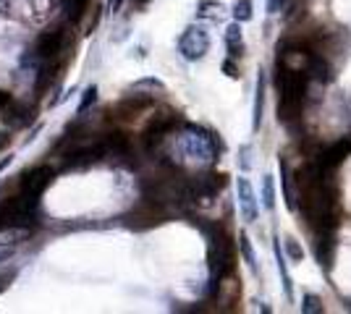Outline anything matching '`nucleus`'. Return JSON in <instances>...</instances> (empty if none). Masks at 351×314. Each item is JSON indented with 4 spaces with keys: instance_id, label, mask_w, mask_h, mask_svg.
<instances>
[{
    "instance_id": "1",
    "label": "nucleus",
    "mask_w": 351,
    "mask_h": 314,
    "mask_svg": "<svg viewBox=\"0 0 351 314\" xmlns=\"http://www.w3.org/2000/svg\"><path fill=\"white\" fill-rule=\"evenodd\" d=\"M304 94H307V74L302 68L278 63V118H296L302 113Z\"/></svg>"
},
{
    "instance_id": "2",
    "label": "nucleus",
    "mask_w": 351,
    "mask_h": 314,
    "mask_svg": "<svg viewBox=\"0 0 351 314\" xmlns=\"http://www.w3.org/2000/svg\"><path fill=\"white\" fill-rule=\"evenodd\" d=\"M207 259H210V278H213V285H220L236 267V246L234 239L226 228L220 225H213V231L207 233Z\"/></svg>"
},
{
    "instance_id": "3",
    "label": "nucleus",
    "mask_w": 351,
    "mask_h": 314,
    "mask_svg": "<svg viewBox=\"0 0 351 314\" xmlns=\"http://www.w3.org/2000/svg\"><path fill=\"white\" fill-rule=\"evenodd\" d=\"M184 152H186V157H191V160H197V163L202 165H213L218 160L215 139L207 131H202V129H194V126H189L186 134H184Z\"/></svg>"
},
{
    "instance_id": "4",
    "label": "nucleus",
    "mask_w": 351,
    "mask_h": 314,
    "mask_svg": "<svg viewBox=\"0 0 351 314\" xmlns=\"http://www.w3.org/2000/svg\"><path fill=\"white\" fill-rule=\"evenodd\" d=\"M53 176H56V173H53L50 165H34L29 170H24V173L19 176V194L40 202V196L45 194V189L53 183Z\"/></svg>"
},
{
    "instance_id": "5",
    "label": "nucleus",
    "mask_w": 351,
    "mask_h": 314,
    "mask_svg": "<svg viewBox=\"0 0 351 314\" xmlns=\"http://www.w3.org/2000/svg\"><path fill=\"white\" fill-rule=\"evenodd\" d=\"M207 50H210V37H207V31L202 27H189L178 40V53L186 60L205 58Z\"/></svg>"
},
{
    "instance_id": "6",
    "label": "nucleus",
    "mask_w": 351,
    "mask_h": 314,
    "mask_svg": "<svg viewBox=\"0 0 351 314\" xmlns=\"http://www.w3.org/2000/svg\"><path fill=\"white\" fill-rule=\"evenodd\" d=\"M63 40H66V31L60 29V27H53V29H45L37 34V40H34V53H37V58L43 60H56L60 55V50H63Z\"/></svg>"
},
{
    "instance_id": "7",
    "label": "nucleus",
    "mask_w": 351,
    "mask_h": 314,
    "mask_svg": "<svg viewBox=\"0 0 351 314\" xmlns=\"http://www.w3.org/2000/svg\"><path fill=\"white\" fill-rule=\"evenodd\" d=\"M165 220V209H162L160 202H155V199H149V202H142L136 209L129 212V218H126V223L132 225V228H152V225H158Z\"/></svg>"
},
{
    "instance_id": "8",
    "label": "nucleus",
    "mask_w": 351,
    "mask_h": 314,
    "mask_svg": "<svg viewBox=\"0 0 351 314\" xmlns=\"http://www.w3.org/2000/svg\"><path fill=\"white\" fill-rule=\"evenodd\" d=\"M176 126H178V116H176L173 110H162L158 116H152V120L147 123L145 142L147 144H158V142H162L165 136L173 131Z\"/></svg>"
},
{
    "instance_id": "9",
    "label": "nucleus",
    "mask_w": 351,
    "mask_h": 314,
    "mask_svg": "<svg viewBox=\"0 0 351 314\" xmlns=\"http://www.w3.org/2000/svg\"><path fill=\"white\" fill-rule=\"evenodd\" d=\"M349 155H351V136H343V139H338L333 144H328L315 163H320L325 170H336L338 165L343 163Z\"/></svg>"
},
{
    "instance_id": "10",
    "label": "nucleus",
    "mask_w": 351,
    "mask_h": 314,
    "mask_svg": "<svg viewBox=\"0 0 351 314\" xmlns=\"http://www.w3.org/2000/svg\"><path fill=\"white\" fill-rule=\"evenodd\" d=\"M236 194H239L241 218H244L247 223H254V220H257V194H254V189H252L249 179L239 176V181H236Z\"/></svg>"
},
{
    "instance_id": "11",
    "label": "nucleus",
    "mask_w": 351,
    "mask_h": 314,
    "mask_svg": "<svg viewBox=\"0 0 351 314\" xmlns=\"http://www.w3.org/2000/svg\"><path fill=\"white\" fill-rule=\"evenodd\" d=\"M263 107H265V74L260 71V76H257V90H254V110H252V129L254 131H260Z\"/></svg>"
},
{
    "instance_id": "12",
    "label": "nucleus",
    "mask_w": 351,
    "mask_h": 314,
    "mask_svg": "<svg viewBox=\"0 0 351 314\" xmlns=\"http://www.w3.org/2000/svg\"><path fill=\"white\" fill-rule=\"evenodd\" d=\"M226 45L231 50V58H236V55L241 53V47H244V34H241L239 21H234V24L226 29Z\"/></svg>"
},
{
    "instance_id": "13",
    "label": "nucleus",
    "mask_w": 351,
    "mask_h": 314,
    "mask_svg": "<svg viewBox=\"0 0 351 314\" xmlns=\"http://www.w3.org/2000/svg\"><path fill=\"white\" fill-rule=\"evenodd\" d=\"M276 259H278V272H280V280H283V291H286V299H293V280L289 275V267H286V259L280 254V249L276 246Z\"/></svg>"
},
{
    "instance_id": "14",
    "label": "nucleus",
    "mask_w": 351,
    "mask_h": 314,
    "mask_svg": "<svg viewBox=\"0 0 351 314\" xmlns=\"http://www.w3.org/2000/svg\"><path fill=\"white\" fill-rule=\"evenodd\" d=\"M280 181H283V196H286V207L296 209V199H293V192H291V173H289V165L280 163Z\"/></svg>"
},
{
    "instance_id": "15",
    "label": "nucleus",
    "mask_w": 351,
    "mask_h": 314,
    "mask_svg": "<svg viewBox=\"0 0 351 314\" xmlns=\"http://www.w3.org/2000/svg\"><path fill=\"white\" fill-rule=\"evenodd\" d=\"M223 14H226V5L218 0H202L199 3V16H205V18H220Z\"/></svg>"
},
{
    "instance_id": "16",
    "label": "nucleus",
    "mask_w": 351,
    "mask_h": 314,
    "mask_svg": "<svg viewBox=\"0 0 351 314\" xmlns=\"http://www.w3.org/2000/svg\"><path fill=\"white\" fill-rule=\"evenodd\" d=\"M263 205L267 209L276 207V181H273V176L263 179Z\"/></svg>"
},
{
    "instance_id": "17",
    "label": "nucleus",
    "mask_w": 351,
    "mask_h": 314,
    "mask_svg": "<svg viewBox=\"0 0 351 314\" xmlns=\"http://www.w3.org/2000/svg\"><path fill=\"white\" fill-rule=\"evenodd\" d=\"M60 3H63V8H66L69 18H71V21H79L82 14H84V8H87L89 0H60Z\"/></svg>"
},
{
    "instance_id": "18",
    "label": "nucleus",
    "mask_w": 351,
    "mask_h": 314,
    "mask_svg": "<svg viewBox=\"0 0 351 314\" xmlns=\"http://www.w3.org/2000/svg\"><path fill=\"white\" fill-rule=\"evenodd\" d=\"M239 246H241V254H244V259H247L249 270L257 275V257H254V252H252V244H249L247 233H241V236H239Z\"/></svg>"
},
{
    "instance_id": "19",
    "label": "nucleus",
    "mask_w": 351,
    "mask_h": 314,
    "mask_svg": "<svg viewBox=\"0 0 351 314\" xmlns=\"http://www.w3.org/2000/svg\"><path fill=\"white\" fill-rule=\"evenodd\" d=\"M252 18V0H236L234 3V21L244 24Z\"/></svg>"
},
{
    "instance_id": "20",
    "label": "nucleus",
    "mask_w": 351,
    "mask_h": 314,
    "mask_svg": "<svg viewBox=\"0 0 351 314\" xmlns=\"http://www.w3.org/2000/svg\"><path fill=\"white\" fill-rule=\"evenodd\" d=\"M302 312H307V314L322 312L320 299H317V296H312V293H307V296H304V304H302Z\"/></svg>"
},
{
    "instance_id": "21",
    "label": "nucleus",
    "mask_w": 351,
    "mask_h": 314,
    "mask_svg": "<svg viewBox=\"0 0 351 314\" xmlns=\"http://www.w3.org/2000/svg\"><path fill=\"white\" fill-rule=\"evenodd\" d=\"M286 252H289V254H291V259H296V262L304 257V252L299 249V244H296L293 239H286Z\"/></svg>"
},
{
    "instance_id": "22",
    "label": "nucleus",
    "mask_w": 351,
    "mask_h": 314,
    "mask_svg": "<svg viewBox=\"0 0 351 314\" xmlns=\"http://www.w3.org/2000/svg\"><path fill=\"white\" fill-rule=\"evenodd\" d=\"M14 103V94L11 92H5V90H0V116L8 110V105Z\"/></svg>"
},
{
    "instance_id": "23",
    "label": "nucleus",
    "mask_w": 351,
    "mask_h": 314,
    "mask_svg": "<svg viewBox=\"0 0 351 314\" xmlns=\"http://www.w3.org/2000/svg\"><path fill=\"white\" fill-rule=\"evenodd\" d=\"M95 100H97V90H95V87H89V90H87V97H84V100H82V110H84V107H87V105H92V103H95Z\"/></svg>"
},
{
    "instance_id": "24",
    "label": "nucleus",
    "mask_w": 351,
    "mask_h": 314,
    "mask_svg": "<svg viewBox=\"0 0 351 314\" xmlns=\"http://www.w3.org/2000/svg\"><path fill=\"white\" fill-rule=\"evenodd\" d=\"M223 71L231 76V79H239V68H236L231 60H226V63H223Z\"/></svg>"
},
{
    "instance_id": "25",
    "label": "nucleus",
    "mask_w": 351,
    "mask_h": 314,
    "mask_svg": "<svg viewBox=\"0 0 351 314\" xmlns=\"http://www.w3.org/2000/svg\"><path fill=\"white\" fill-rule=\"evenodd\" d=\"M123 3H126V0H108V14H118Z\"/></svg>"
},
{
    "instance_id": "26",
    "label": "nucleus",
    "mask_w": 351,
    "mask_h": 314,
    "mask_svg": "<svg viewBox=\"0 0 351 314\" xmlns=\"http://www.w3.org/2000/svg\"><path fill=\"white\" fill-rule=\"evenodd\" d=\"M241 168H249V147H241Z\"/></svg>"
},
{
    "instance_id": "27",
    "label": "nucleus",
    "mask_w": 351,
    "mask_h": 314,
    "mask_svg": "<svg viewBox=\"0 0 351 314\" xmlns=\"http://www.w3.org/2000/svg\"><path fill=\"white\" fill-rule=\"evenodd\" d=\"M280 3H283V0H270V14H276V11H278Z\"/></svg>"
},
{
    "instance_id": "28",
    "label": "nucleus",
    "mask_w": 351,
    "mask_h": 314,
    "mask_svg": "<svg viewBox=\"0 0 351 314\" xmlns=\"http://www.w3.org/2000/svg\"><path fill=\"white\" fill-rule=\"evenodd\" d=\"M5 144H8V136H5V134H0V150H3Z\"/></svg>"
}]
</instances>
